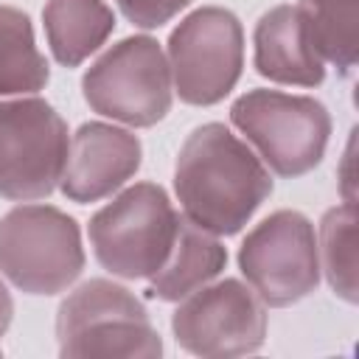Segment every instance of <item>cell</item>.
Wrapping results in <instances>:
<instances>
[{"label":"cell","instance_id":"obj_1","mask_svg":"<svg viewBox=\"0 0 359 359\" xmlns=\"http://www.w3.org/2000/svg\"><path fill=\"white\" fill-rule=\"evenodd\" d=\"M174 194L191 224L210 236H236L272 194V174L241 137L213 121L182 143Z\"/></svg>","mask_w":359,"mask_h":359},{"label":"cell","instance_id":"obj_2","mask_svg":"<svg viewBox=\"0 0 359 359\" xmlns=\"http://www.w3.org/2000/svg\"><path fill=\"white\" fill-rule=\"evenodd\" d=\"M180 213L157 182H135L93 213L87 224L95 261L115 278H151L168 258Z\"/></svg>","mask_w":359,"mask_h":359},{"label":"cell","instance_id":"obj_3","mask_svg":"<svg viewBox=\"0 0 359 359\" xmlns=\"http://www.w3.org/2000/svg\"><path fill=\"white\" fill-rule=\"evenodd\" d=\"M59 356H163V339L146 306L126 286L93 278L73 289L56 314Z\"/></svg>","mask_w":359,"mask_h":359},{"label":"cell","instance_id":"obj_4","mask_svg":"<svg viewBox=\"0 0 359 359\" xmlns=\"http://www.w3.org/2000/svg\"><path fill=\"white\" fill-rule=\"evenodd\" d=\"M230 121L255 146L261 163L286 180L317 168L331 137L325 104L283 90L258 87L238 95L230 107Z\"/></svg>","mask_w":359,"mask_h":359},{"label":"cell","instance_id":"obj_5","mask_svg":"<svg viewBox=\"0 0 359 359\" xmlns=\"http://www.w3.org/2000/svg\"><path fill=\"white\" fill-rule=\"evenodd\" d=\"M84 269L81 230L53 205H17L0 219V272L25 294L50 297Z\"/></svg>","mask_w":359,"mask_h":359},{"label":"cell","instance_id":"obj_6","mask_svg":"<svg viewBox=\"0 0 359 359\" xmlns=\"http://www.w3.org/2000/svg\"><path fill=\"white\" fill-rule=\"evenodd\" d=\"M93 112L135 129L160 123L174 98L171 67L154 36L135 34L107 48L81 76Z\"/></svg>","mask_w":359,"mask_h":359},{"label":"cell","instance_id":"obj_7","mask_svg":"<svg viewBox=\"0 0 359 359\" xmlns=\"http://www.w3.org/2000/svg\"><path fill=\"white\" fill-rule=\"evenodd\" d=\"M171 84L180 101L213 107L230 95L244 70L241 20L222 6L191 11L168 36Z\"/></svg>","mask_w":359,"mask_h":359},{"label":"cell","instance_id":"obj_8","mask_svg":"<svg viewBox=\"0 0 359 359\" xmlns=\"http://www.w3.org/2000/svg\"><path fill=\"white\" fill-rule=\"evenodd\" d=\"M238 269L247 286L269 309H286L309 297L320 283L311 219L289 208L261 219L238 247Z\"/></svg>","mask_w":359,"mask_h":359},{"label":"cell","instance_id":"obj_9","mask_svg":"<svg viewBox=\"0 0 359 359\" xmlns=\"http://www.w3.org/2000/svg\"><path fill=\"white\" fill-rule=\"evenodd\" d=\"M67 123L45 98L0 101V196L45 199L67 163Z\"/></svg>","mask_w":359,"mask_h":359},{"label":"cell","instance_id":"obj_10","mask_svg":"<svg viewBox=\"0 0 359 359\" xmlns=\"http://www.w3.org/2000/svg\"><path fill=\"white\" fill-rule=\"evenodd\" d=\"M171 331L182 351L208 359L255 353L266 339V309L238 278L205 283L171 314Z\"/></svg>","mask_w":359,"mask_h":359},{"label":"cell","instance_id":"obj_11","mask_svg":"<svg viewBox=\"0 0 359 359\" xmlns=\"http://www.w3.org/2000/svg\"><path fill=\"white\" fill-rule=\"evenodd\" d=\"M140 163L143 146L137 135L104 121H87L70 137L59 188L70 202L90 205L112 196L137 174Z\"/></svg>","mask_w":359,"mask_h":359},{"label":"cell","instance_id":"obj_12","mask_svg":"<svg viewBox=\"0 0 359 359\" xmlns=\"http://www.w3.org/2000/svg\"><path fill=\"white\" fill-rule=\"evenodd\" d=\"M255 73L289 87H317L325 81V62L311 48L297 6H275L261 14L252 31Z\"/></svg>","mask_w":359,"mask_h":359},{"label":"cell","instance_id":"obj_13","mask_svg":"<svg viewBox=\"0 0 359 359\" xmlns=\"http://www.w3.org/2000/svg\"><path fill=\"white\" fill-rule=\"evenodd\" d=\"M227 266V250L216 236L180 219V230L165 264L149 278V294L163 303H180L199 286L210 283Z\"/></svg>","mask_w":359,"mask_h":359},{"label":"cell","instance_id":"obj_14","mask_svg":"<svg viewBox=\"0 0 359 359\" xmlns=\"http://www.w3.org/2000/svg\"><path fill=\"white\" fill-rule=\"evenodd\" d=\"M45 39L62 67H79L115 31L107 0H48L42 8Z\"/></svg>","mask_w":359,"mask_h":359},{"label":"cell","instance_id":"obj_15","mask_svg":"<svg viewBox=\"0 0 359 359\" xmlns=\"http://www.w3.org/2000/svg\"><path fill=\"white\" fill-rule=\"evenodd\" d=\"M297 14L317 56L348 76L359 50V0H297Z\"/></svg>","mask_w":359,"mask_h":359},{"label":"cell","instance_id":"obj_16","mask_svg":"<svg viewBox=\"0 0 359 359\" xmlns=\"http://www.w3.org/2000/svg\"><path fill=\"white\" fill-rule=\"evenodd\" d=\"M48 81L50 67L36 48L31 17L14 6H0V95L36 93Z\"/></svg>","mask_w":359,"mask_h":359},{"label":"cell","instance_id":"obj_17","mask_svg":"<svg viewBox=\"0 0 359 359\" xmlns=\"http://www.w3.org/2000/svg\"><path fill=\"white\" fill-rule=\"evenodd\" d=\"M317 255L320 272L325 275L331 292L345 300L356 303V202L334 205L320 219L317 236Z\"/></svg>","mask_w":359,"mask_h":359},{"label":"cell","instance_id":"obj_18","mask_svg":"<svg viewBox=\"0 0 359 359\" xmlns=\"http://www.w3.org/2000/svg\"><path fill=\"white\" fill-rule=\"evenodd\" d=\"M121 14L137 25V28H160L168 20H174L182 8L191 6V0H115Z\"/></svg>","mask_w":359,"mask_h":359},{"label":"cell","instance_id":"obj_19","mask_svg":"<svg viewBox=\"0 0 359 359\" xmlns=\"http://www.w3.org/2000/svg\"><path fill=\"white\" fill-rule=\"evenodd\" d=\"M339 188H342V196H345V202H356V194H353V137L348 140V149H345V157H342Z\"/></svg>","mask_w":359,"mask_h":359},{"label":"cell","instance_id":"obj_20","mask_svg":"<svg viewBox=\"0 0 359 359\" xmlns=\"http://www.w3.org/2000/svg\"><path fill=\"white\" fill-rule=\"evenodd\" d=\"M11 317H14V300H11L8 289H6V283L0 280V337L8 331Z\"/></svg>","mask_w":359,"mask_h":359}]
</instances>
